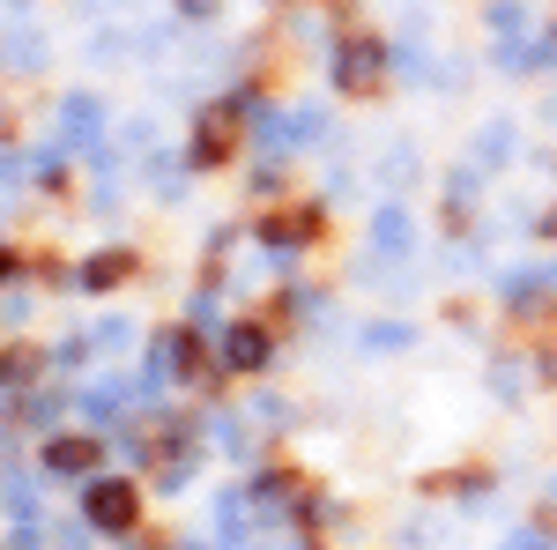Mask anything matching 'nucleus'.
<instances>
[{"instance_id":"nucleus-5","label":"nucleus","mask_w":557,"mask_h":550,"mask_svg":"<svg viewBox=\"0 0 557 550\" xmlns=\"http://www.w3.org/2000/svg\"><path fill=\"white\" fill-rule=\"evenodd\" d=\"M127 276H134V260H127V254H104V260H89V268H83L89 291H112V283H127Z\"/></svg>"},{"instance_id":"nucleus-6","label":"nucleus","mask_w":557,"mask_h":550,"mask_svg":"<svg viewBox=\"0 0 557 550\" xmlns=\"http://www.w3.org/2000/svg\"><path fill=\"white\" fill-rule=\"evenodd\" d=\"M223 149H231V127H223V112H209V120H201V134H194V157H201V164H215Z\"/></svg>"},{"instance_id":"nucleus-1","label":"nucleus","mask_w":557,"mask_h":550,"mask_svg":"<svg viewBox=\"0 0 557 550\" xmlns=\"http://www.w3.org/2000/svg\"><path fill=\"white\" fill-rule=\"evenodd\" d=\"M134 513H141V499H134V484H120V476H97L83 499V521L97 528V536H127Z\"/></svg>"},{"instance_id":"nucleus-8","label":"nucleus","mask_w":557,"mask_h":550,"mask_svg":"<svg viewBox=\"0 0 557 550\" xmlns=\"http://www.w3.org/2000/svg\"><path fill=\"white\" fill-rule=\"evenodd\" d=\"M67 142H97V105H89V97L67 105Z\"/></svg>"},{"instance_id":"nucleus-9","label":"nucleus","mask_w":557,"mask_h":550,"mask_svg":"<svg viewBox=\"0 0 557 550\" xmlns=\"http://www.w3.org/2000/svg\"><path fill=\"white\" fill-rule=\"evenodd\" d=\"M127 335H134L127 320H104V328H97V335H89V342H97V350H120V342H127Z\"/></svg>"},{"instance_id":"nucleus-2","label":"nucleus","mask_w":557,"mask_h":550,"mask_svg":"<svg viewBox=\"0 0 557 550\" xmlns=\"http://www.w3.org/2000/svg\"><path fill=\"white\" fill-rule=\"evenodd\" d=\"M380 75H386V52H380V45L349 38L343 52H335V83H343V89H357V97H364V89H380Z\"/></svg>"},{"instance_id":"nucleus-4","label":"nucleus","mask_w":557,"mask_h":550,"mask_svg":"<svg viewBox=\"0 0 557 550\" xmlns=\"http://www.w3.org/2000/svg\"><path fill=\"white\" fill-rule=\"evenodd\" d=\"M45 468L52 476H97V439H52L45 447Z\"/></svg>"},{"instance_id":"nucleus-7","label":"nucleus","mask_w":557,"mask_h":550,"mask_svg":"<svg viewBox=\"0 0 557 550\" xmlns=\"http://www.w3.org/2000/svg\"><path fill=\"white\" fill-rule=\"evenodd\" d=\"M380 254H409V216H401V209L380 216Z\"/></svg>"},{"instance_id":"nucleus-3","label":"nucleus","mask_w":557,"mask_h":550,"mask_svg":"<svg viewBox=\"0 0 557 550\" xmlns=\"http://www.w3.org/2000/svg\"><path fill=\"white\" fill-rule=\"evenodd\" d=\"M268 350H275L268 328L246 320V328H231V335H223V365H231V372H260V365H268Z\"/></svg>"}]
</instances>
